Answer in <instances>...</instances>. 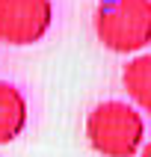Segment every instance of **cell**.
Wrapping results in <instances>:
<instances>
[{
  "label": "cell",
  "instance_id": "1",
  "mask_svg": "<svg viewBox=\"0 0 151 157\" xmlns=\"http://www.w3.org/2000/svg\"><path fill=\"white\" fill-rule=\"evenodd\" d=\"M86 140L101 157H133L145 140L142 113L127 101H101L86 119Z\"/></svg>",
  "mask_w": 151,
  "mask_h": 157
},
{
  "label": "cell",
  "instance_id": "2",
  "mask_svg": "<svg viewBox=\"0 0 151 157\" xmlns=\"http://www.w3.org/2000/svg\"><path fill=\"white\" fill-rule=\"evenodd\" d=\"M95 36L113 53H139L151 42V0H101Z\"/></svg>",
  "mask_w": 151,
  "mask_h": 157
},
{
  "label": "cell",
  "instance_id": "3",
  "mask_svg": "<svg viewBox=\"0 0 151 157\" xmlns=\"http://www.w3.org/2000/svg\"><path fill=\"white\" fill-rule=\"evenodd\" d=\"M53 24L51 0H0V42L12 48L42 42Z\"/></svg>",
  "mask_w": 151,
  "mask_h": 157
},
{
  "label": "cell",
  "instance_id": "4",
  "mask_svg": "<svg viewBox=\"0 0 151 157\" xmlns=\"http://www.w3.org/2000/svg\"><path fill=\"white\" fill-rule=\"evenodd\" d=\"M27 124V98L24 92L9 83V80H0V145L18 140L21 131Z\"/></svg>",
  "mask_w": 151,
  "mask_h": 157
},
{
  "label": "cell",
  "instance_id": "5",
  "mask_svg": "<svg viewBox=\"0 0 151 157\" xmlns=\"http://www.w3.org/2000/svg\"><path fill=\"white\" fill-rule=\"evenodd\" d=\"M122 83L133 104L145 113H151V53H139L124 65Z\"/></svg>",
  "mask_w": 151,
  "mask_h": 157
},
{
  "label": "cell",
  "instance_id": "6",
  "mask_svg": "<svg viewBox=\"0 0 151 157\" xmlns=\"http://www.w3.org/2000/svg\"><path fill=\"white\" fill-rule=\"evenodd\" d=\"M139 157H151V140L142 145V151H139Z\"/></svg>",
  "mask_w": 151,
  "mask_h": 157
}]
</instances>
